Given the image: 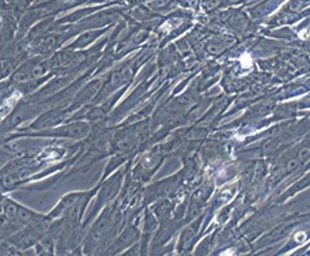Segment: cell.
<instances>
[{
    "label": "cell",
    "instance_id": "6da1fadb",
    "mask_svg": "<svg viewBox=\"0 0 310 256\" xmlns=\"http://www.w3.org/2000/svg\"><path fill=\"white\" fill-rule=\"evenodd\" d=\"M117 223H118V214H116L111 209L109 210L106 209L90 230L84 252L98 250L100 244H106L108 239H111L112 234L116 232Z\"/></svg>",
    "mask_w": 310,
    "mask_h": 256
},
{
    "label": "cell",
    "instance_id": "7a4b0ae2",
    "mask_svg": "<svg viewBox=\"0 0 310 256\" xmlns=\"http://www.w3.org/2000/svg\"><path fill=\"white\" fill-rule=\"evenodd\" d=\"M146 129H142V124H135L132 127L125 128L118 131L112 140V145L115 147V150L118 151H127L132 150L135 146H138L142 139H143V134Z\"/></svg>",
    "mask_w": 310,
    "mask_h": 256
},
{
    "label": "cell",
    "instance_id": "3957f363",
    "mask_svg": "<svg viewBox=\"0 0 310 256\" xmlns=\"http://www.w3.org/2000/svg\"><path fill=\"white\" fill-rule=\"evenodd\" d=\"M121 178H122V173L117 172L113 177H111L108 181H106L100 189V194H98V198H97V202H95L94 207L93 210L90 213L89 218L86 219V223L89 222L91 218L94 217L97 213L100 212L102 207H105L109 202L117 195L118 189L121 187Z\"/></svg>",
    "mask_w": 310,
    "mask_h": 256
},
{
    "label": "cell",
    "instance_id": "277c9868",
    "mask_svg": "<svg viewBox=\"0 0 310 256\" xmlns=\"http://www.w3.org/2000/svg\"><path fill=\"white\" fill-rule=\"evenodd\" d=\"M71 109L68 106H55L49 108L48 111L44 112L37 120L30 124L29 129H46L59 126L63 120H66L71 116Z\"/></svg>",
    "mask_w": 310,
    "mask_h": 256
},
{
    "label": "cell",
    "instance_id": "5b68a950",
    "mask_svg": "<svg viewBox=\"0 0 310 256\" xmlns=\"http://www.w3.org/2000/svg\"><path fill=\"white\" fill-rule=\"evenodd\" d=\"M101 87H102V82H101L100 79H94V81H91L87 85L82 86L77 91V94L74 95V98H72L71 104L68 105V108L71 109V112H74L80 109L82 106L87 105L89 102H91L98 95Z\"/></svg>",
    "mask_w": 310,
    "mask_h": 256
},
{
    "label": "cell",
    "instance_id": "8992f818",
    "mask_svg": "<svg viewBox=\"0 0 310 256\" xmlns=\"http://www.w3.org/2000/svg\"><path fill=\"white\" fill-rule=\"evenodd\" d=\"M87 194L89 192H74V194L66 195L57 203V206L46 215V219L48 221H53V219H57V218L64 217L67 213L70 212L74 206H77L78 203L82 201Z\"/></svg>",
    "mask_w": 310,
    "mask_h": 256
},
{
    "label": "cell",
    "instance_id": "52a82bcc",
    "mask_svg": "<svg viewBox=\"0 0 310 256\" xmlns=\"http://www.w3.org/2000/svg\"><path fill=\"white\" fill-rule=\"evenodd\" d=\"M139 230L136 228H127L124 232L121 233V236L118 237V239L115 240V243L111 247L112 254H116L118 251L124 250V248H127V247H131V245L136 244V241L139 239Z\"/></svg>",
    "mask_w": 310,
    "mask_h": 256
},
{
    "label": "cell",
    "instance_id": "ba28073f",
    "mask_svg": "<svg viewBox=\"0 0 310 256\" xmlns=\"http://www.w3.org/2000/svg\"><path fill=\"white\" fill-rule=\"evenodd\" d=\"M200 223H201V218H199L196 222L191 223L188 228L184 229L183 234L180 237V241H178V251L180 252H185V251L191 250L194 247V239H196L197 232H199Z\"/></svg>",
    "mask_w": 310,
    "mask_h": 256
},
{
    "label": "cell",
    "instance_id": "9c48e42d",
    "mask_svg": "<svg viewBox=\"0 0 310 256\" xmlns=\"http://www.w3.org/2000/svg\"><path fill=\"white\" fill-rule=\"evenodd\" d=\"M162 161V156L161 154H149V156H146L142 160V162H139V167L136 169V177H143V174H146V177L147 178L151 176V173L154 172L155 169L158 168V165L161 164Z\"/></svg>",
    "mask_w": 310,
    "mask_h": 256
}]
</instances>
